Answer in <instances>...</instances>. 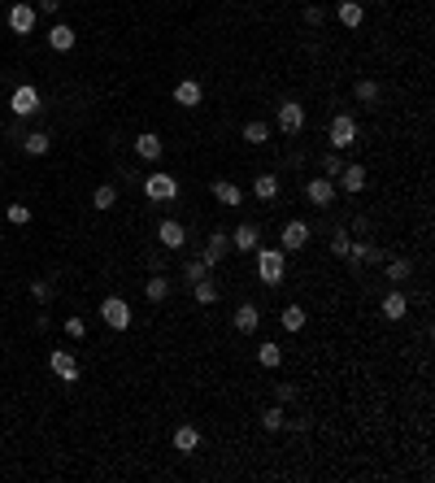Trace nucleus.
<instances>
[{"mask_svg": "<svg viewBox=\"0 0 435 483\" xmlns=\"http://www.w3.org/2000/svg\"><path fill=\"white\" fill-rule=\"evenodd\" d=\"M257 275H262L266 287H279L287 275V257L283 248H257Z\"/></svg>", "mask_w": 435, "mask_h": 483, "instance_id": "f257e3e1", "label": "nucleus"}, {"mask_svg": "<svg viewBox=\"0 0 435 483\" xmlns=\"http://www.w3.org/2000/svg\"><path fill=\"white\" fill-rule=\"evenodd\" d=\"M327 139H331V149H335V153L352 149V144H357V122H352V114H335V118H331Z\"/></svg>", "mask_w": 435, "mask_h": 483, "instance_id": "f03ea898", "label": "nucleus"}, {"mask_svg": "<svg viewBox=\"0 0 435 483\" xmlns=\"http://www.w3.org/2000/svg\"><path fill=\"white\" fill-rule=\"evenodd\" d=\"M144 192H148V201L170 205V201H179V179H174V174H148V179H144Z\"/></svg>", "mask_w": 435, "mask_h": 483, "instance_id": "7ed1b4c3", "label": "nucleus"}, {"mask_svg": "<svg viewBox=\"0 0 435 483\" xmlns=\"http://www.w3.org/2000/svg\"><path fill=\"white\" fill-rule=\"evenodd\" d=\"M101 318H105L114 331H126V327H131V305H126L122 296H105V300H101Z\"/></svg>", "mask_w": 435, "mask_h": 483, "instance_id": "20e7f679", "label": "nucleus"}, {"mask_svg": "<svg viewBox=\"0 0 435 483\" xmlns=\"http://www.w3.org/2000/svg\"><path fill=\"white\" fill-rule=\"evenodd\" d=\"M9 109H13L18 118H35V114H40V92L31 87V83L13 87V96H9Z\"/></svg>", "mask_w": 435, "mask_h": 483, "instance_id": "39448f33", "label": "nucleus"}, {"mask_svg": "<svg viewBox=\"0 0 435 483\" xmlns=\"http://www.w3.org/2000/svg\"><path fill=\"white\" fill-rule=\"evenodd\" d=\"M157 244L166 248V253H179L187 244V231H183V222H174V218H161V227H157Z\"/></svg>", "mask_w": 435, "mask_h": 483, "instance_id": "423d86ee", "label": "nucleus"}, {"mask_svg": "<svg viewBox=\"0 0 435 483\" xmlns=\"http://www.w3.org/2000/svg\"><path fill=\"white\" fill-rule=\"evenodd\" d=\"M227 253H231V235H227V231H214V235H209V244L201 248V262L214 270V266L227 262Z\"/></svg>", "mask_w": 435, "mask_h": 483, "instance_id": "0eeeda50", "label": "nucleus"}, {"mask_svg": "<svg viewBox=\"0 0 435 483\" xmlns=\"http://www.w3.org/2000/svg\"><path fill=\"white\" fill-rule=\"evenodd\" d=\"M300 126H305V105L300 101H283L279 105V131L283 135H300Z\"/></svg>", "mask_w": 435, "mask_h": 483, "instance_id": "6e6552de", "label": "nucleus"}, {"mask_svg": "<svg viewBox=\"0 0 435 483\" xmlns=\"http://www.w3.org/2000/svg\"><path fill=\"white\" fill-rule=\"evenodd\" d=\"M9 31H13V35H31V31H35V5L18 0V5L9 9Z\"/></svg>", "mask_w": 435, "mask_h": 483, "instance_id": "1a4fd4ad", "label": "nucleus"}, {"mask_svg": "<svg viewBox=\"0 0 435 483\" xmlns=\"http://www.w3.org/2000/svg\"><path fill=\"white\" fill-rule=\"evenodd\" d=\"M48 366H53V375H57L61 383H78V362L70 357L66 348H57L53 357H48Z\"/></svg>", "mask_w": 435, "mask_h": 483, "instance_id": "9d476101", "label": "nucleus"}, {"mask_svg": "<svg viewBox=\"0 0 435 483\" xmlns=\"http://www.w3.org/2000/svg\"><path fill=\"white\" fill-rule=\"evenodd\" d=\"M309 239H314V231H309V222H287V227H283V248H292V253H300L305 244H309Z\"/></svg>", "mask_w": 435, "mask_h": 483, "instance_id": "9b49d317", "label": "nucleus"}, {"mask_svg": "<svg viewBox=\"0 0 435 483\" xmlns=\"http://www.w3.org/2000/svg\"><path fill=\"white\" fill-rule=\"evenodd\" d=\"M379 314L388 318V322H400V318L409 314V296H405V292H388V296L379 300Z\"/></svg>", "mask_w": 435, "mask_h": 483, "instance_id": "f8f14e48", "label": "nucleus"}, {"mask_svg": "<svg viewBox=\"0 0 435 483\" xmlns=\"http://www.w3.org/2000/svg\"><path fill=\"white\" fill-rule=\"evenodd\" d=\"M257 235H262V231H257V222H239L235 235H231V248L235 253H257Z\"/></svg>", "mask_w": 435, "mask_h": 483, "instance_id": "ddd939ff", "label": "nucleus"}, {"mask_svg": "<svg viewBox=\"0 0 435 483\" xmlns=\"http://www.w3.org/2000/svg\"><path fill=\"white\" fill-rule=\"evenodd\" d=\"M305 196H309V205H331L335 201V179H309L305 183Z\"/></svg>", "mask_w": 435, "mask_h": 483, "instance_id": "4468645a", "label": "nucleus"}, {"mask_svg": "<svg viewBox=\"0 0 435 483\" xmlns=\"http://www.w3.org/2000/svg\"><path fill=\"white\" fill-rule=\"evenodd\" d=\"M201 96H205V87L196 83V78H183V83L174 87V105H183V109H196V105H201Z\"/></svg>", "mask_w": 435, "mask_h": 483, "instance_id": "2eb2a0df", "label": "nucleus"}, {"mask_svg": "<svg viewBox=\"0 0 435 483\" xmlns=\"http://www.w3.org/2000/svg\"><path fill=\"white\" fill-rule=\"evenodd\" d=\"M340 187L348 192V196L366 192V166H357V161H352V166H344V170H340Z\"/></svg>", "mask_w": 435, "mask_h": 483, "instance_id": "dca6fc26", "label": "nucleus"}, {"mask_svg": "<svg viewBox=\"0 0 435 483\" xmlns=\"http://www.w3.org/2000/svg\"><path fill=\"white\" fill-rule=\"evenodd\" d=\"M214 196L227 205V209H239V205H244V187L231 183V179H218V183H214Z\"/></svg>", "mask_w": 435, "mask_h": 483, "instance_id": "f3484780", "label": "nucleus"}, {"mask_svg": "<svg viewBox=\"0 0 435 483\" xmlns=\"http://www.w3.org/2000/svg\"><path fill=\"white\" fill-rule=\"evenodd\" d=\"M257 322H262V310H257V305H239V310H235V331L239 335H253Z\"/></svg>", "mask_w": 435, "mask_h": 483, "instance_id": "a211bd4d", "label": "nucleus"}, {"mask_svg": "<svg viewBox=\"0 0 435 483\" xmlns=\"http://www.w3.org/2000/svg\"><path fill=\"white\" fill-rule=\"evenodd\" d=\"M48 48H53V53H70L74 48V31L66 22H57L53 31H48Z\"/></svg>", "mask_w": 435, "mask_h": 483, "instance_id": "6ab92c4d", "label": "nucleus"}, {"mask_svg": "<svg viewBox=\"0 0 435 483\" xmlns=\"http://www.w3.org/2000/svg\"><path fill=\"white\" fill-rule=\"evenodd\" d=\"M161 149H166V144H161V135H153V131H144V135L135 139V153H139L144 161H157V157H161Z\"/></svg>", "mask_w": 435, "mask_h": 483, "instance_id": "aec40b11", "label": "nucleus"}, {"mask_svg": "<svg viewBox=\"0 0 435 483\" xmlns=\"http://www.w3.org/2000/svg\"><path fill=\"white\" fill-rule=\"evenodd\" d=\"M335 13H340V22H344L348 31H357V26H361V18H366V9L357 5V0H340V9H335Z\"/></svg>", "mask_w": 435, "mask_h": 483, "instance_id": "412c9836", "label": "nucleus"}, {"mask_svg": "<svg viewBox=\"0 0 435 483\" xmlns=\"http://www.w3.org/2000/svg\"><path fill=\"white\" fill-rule=\"evenodd\" d=\"M253 196L257 201H275L279 196V179H275V174H257V179H253Z\"/></svg>", "mask_w": 435, "mask_h": 483, "instance_id": "4be33fe9", "label": "nucleus"}, {"mask_svg": "<svg viewBox=\"0 0 435 483\" xmlns=\"http://www.w3.org/2000/svg\"><path fill=\"white\" fill-rule=\"evenodd\" d=\"M174 448H179V453H196L201 448V431L196 427H179L174 431Z\"/></svg>", "mask_w": 435, "mask_h": 483, "instance_id": "5701e85b", "label": "nucleus"}, {"mask_svg": "<svg viewBox=\"0 0 435 483\" xmlns=\"http://www.w3.org/2000/svg\"><path fill=\"white\" fill-rule=\"evenodd\" d=\"M144 296H148L153 305H161V300L170 296V279H166V275H153L148 283H144Z\"/></svg>", "mask_w": 435, "mask_h": 483, "instance_id": "b1692460", "label": "nucleus"}, {"mask_svg": "<svg viewBox=\"0 0 435 483\" xmlns=\"http://www.w3.org/2000/svg\"><path fill=\"white\" fill-rule=\"evenodd\" d=\"M22 149H26V153H31V157H44V153H48V149H53V139H48V135H44V131H31V135H26V139H22Z\"/></svg>", "mask_w": 435, "mask_h": 483, "instance_id": "393cba45", "label": "nucleus"}, {"mask_svg": "<svg viewBox=\"0 0 435 483\" xmlns=\"http://www.w3.org/2000/svg\"><path fill=\"white\" fill-rule=\"evenodd\" d=\"M191 296H196L201 305H214V300H218V283H214V279L205 275L201 283H191Z\"/></svg>", "mask_w": 435, "mask_h": 483, "instance_id": "a878e982", "label": "nucleus"}, {"mask_svg": "<svg viewBox=\"0 0 435 483\" xmlns=\"http://www.w3.org/2000/svg\"><path fill=\"white\" fill-rule=\"evenodd\" d=\"M270 139V126L262 122V118H253L248 126H244V144H253V149H257V144H266Z\"/></svg>", "mask_w": 435, "mask_h": 483, "instance_id": "bb28decb", "label": "nucleus"}, {"mask_svg": "<svg viewBox=\"0 0 435 483\" xmlns=\"http://www.w3.org/2000/svg\"><path fill=\"white\" fill-rule=\"evenodd\" d=\"M114 201H118V187L114 183H101V187L92 192V205L96 209H114Z\"/></svg>", "mask_w": 435, "mask_h": 483, "instance_id": "cd10ccee", "label": "nucleus"}, {"mask_svg": "<svg viewBox=\"0 0 435 483\" xmlns=\"http://www.w3.org/2000/svg\"><path fill=\"white\" fill-rule=\"evenodd\" d=\"M352 92H357V101H361V105L375 109V101H379V83H375V78H361V83L352 87Z\"/></svg>", "mask_w": 435, "mask_h": 483, "instance_id": "c85d7f7f", "label": "nucleus"}, {"mask_svg": "<svg viewBox=\"0 0 435 483\" xmlns=\"http://www.w3.org/2000/svg\"><path fill=\"white\" fill-rule=\"evenodd\" d=\"M257 362H262L266 370H275V366L283 362V348H279V344H262V348H257Z\"/></svg>", "mask_w": 435, "mask_h": 483, "instance_id": "c756f323", "label": "nucleus"}, {"mask_svg": "<svg viewBox=\"0 0 435 483\" xmlns=\"http://www.w3.org/2000/svg\"><path fill=\"white\" fill-rule=\"evenodd\" d=\"M283 423H287V414H283V405H270V409L262 414V427H266V431H283Z\"/></svg>", "mask_w": 435, "mask_h": 483, "instance_id": "7c9ffc66", "label": "nucleus"}, {"mask_svg": "<svg viewBox=\"0 0 435 483\" xmlns=\"http://www.w3.org/2000/svg\"><path fill=\"white\" fill-rule=\"evenodd\" d=\"M388 279L392 283H405L409 279V262H405V257H392V262H388Z\"/></svg>", "mask_w": 435, "mask_h": 483, "instance_id": "2f4dec72", "label": "nucleus"}, {"mask_svg": "<svg viewBox=\"0 0 435 483\" xmlns=\"http://www.w3.org/2000/svg\"><path fill=\"white\" fill-rule=\"evenodd\" d=\"M283 327L287 331H300L305 327V310H300V305H287V310H283Z\"/></svg>", "mask_w": 435, "mask_h": 483, "instance_id": "473e14b6", "label": "nucleus"}, {"mask_svg": "<svg viewBox=\"0 0 435 483\" xmlns=\"http://www.w3.org/2000/svg\"><path fill=\"white\" fill-rule=\"evenodd\" d=\"M348 244H352V235H348L344 227L331 235V253H335V257H348Z\"/></svg>", "mask_w": 435, "mask_h": 483, "instance_id": "72a5a7b5", "label": "nucleus"}, {"mask_svg": "<svg viewBox=\"0 0 435 483\" xmlns=\"http://www.w3.org/2000/svg\"><path fill=\"white\" fill-rule=\"evenodd\" d=\"M5 218L13 222V227H26V222H31V209H26V205H9V209H5Z\"/></svg>", "mask_w": 435, "mask_h": 483, "instance_id": "f704fd0d", "label": "nucleus"}, {"mask_svg": "<svg viewBox=\"0 0 435 483\" xmlns=\"http://www.w3.org/2000/svg\"><path fill=\"white\" fill-rule=\"evenodd\" d=\"M183 275H187V283H201V279L209 275V266H205L201 257H196V262H187V266H183Z\"/></svg>", "mask_w": 435, "mask_h": 483, "instance_id": "c9c22d12", "label": "nucleus"}, {"mask_svg": "<svg viewBox=\"0 0 435 483\" xmlns=\"http://www.w3.org/2000/svg\"><path fill=\"white\" fill-rule=\"evenodd\" d=\"M348 166V161H340V153H331L327 161H322V170H327V179H340V170Z\"/></svg>", "mask_w": 435, "mask_h": 483, "instance_id": "e433bc0d", "label": "nucleus"}, {"mask_svg": "<svg viewBox=\"0 0 435 483\" xmlns=\"http://www.w3.org/2000/svg\"><path fill=\"white\" fill-rule=\"evenodd\" d=\"M66 335H70V340H83V335H87V322L83 318H66Z\"/></svg>", "mask_w": 435, "mask_h": 483, "instance_id": "4c0bfd02", "label": "nucleus"}, {"mask_svg": "<svg viewBox=\"0 0 435 483\" xmlns=\"http://www.w3.org/2000/svg\"><path fill=\"white\" fill-rule=\"evenodd\" d=\"M31 296H35V300H53V283H48V279H35V283H31Z\"/></svg>", "mask_w": 435, "mask_h": 483, "instance_id": "58836bf2", "label": "nucleus"}, {"mask_svg": "<svg viewBox=\"0 0 435 483\" xmlns=\"http://www.w3.org/2000/svg\"><path fill=\"white\" fill-rule=\"evenodd\" d=\"M296 396H300L296 383H279V405H287V400H296Z\"/></svg>", "mask_w": 435, "mask_h": 483, "instance_id": "ea45409f", "label": "nucleus"}, {"mask_svg": "<svg viewBox=\"0 0 435 483\" xmlns=\"http://www.w3.org/2000/svg\"><path fill=\"white\" fill-rule=\"evenodd\" d=\"M305 22H309V26H322V9L309 5V9H305Z\"/></svg>", "mask_w": 435, "mask_h": 483, "instance_id": "a19ab883", "label": "nucleus"}, {"mask_svg": "<svg viewBox=\"0 0 435 483\" xmlns=\"http://www.w3.org/2000/svg\"><path fill=\"white\" fill-rule=\"evenodd\" d=\"M40 9H44V13H57V9H61V0H40Z\"/></svg>", "mask_w": 435, "mask_h": 483, "instance_id": "79ce46f5", "label": "nucleus"}, {"mask_svg": "<svg viewBox=\"0 0 435 483\" xmlns=\"http://www.w3.org/2000/svg\"><path fill=\"white\" fill-rule=\"evenodd\" d=\"M0 166H5V161H0Z\"/></svg>", "mask_w": 435, "mask_h": 483, "instance_id": "37998d69", "label": "nucleus"}]
</instances>
